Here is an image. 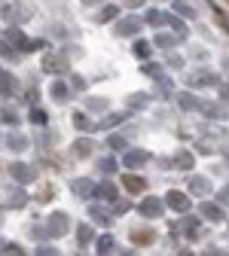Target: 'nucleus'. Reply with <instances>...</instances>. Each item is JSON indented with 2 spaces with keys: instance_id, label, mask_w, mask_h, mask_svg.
<instances>
[{
  "instance_id": "4c0bfd02",
  "label": "nucleus",
  "mask_w": 229,
  "mask_h": 256,
  "mask_svg": "<svg viewBox=\"0 0 229 256\" xmlns=\"http://www.w3.org/2000/svg\"><path fill=\"white\" fill-rule=\"evenodd\" d=\"M171 10H174L177 16H183V18H192V16H195V10H192V6H183V4H174Z\"/></svg>"
},
{
  "instance_id": "0eeeda50",
  "label": "nucleus",
  "mask_w": 229,
  "mask_h": 256,
  "mask_svg": "<svg viewBox=\"0 0 229 256\" xmlns=\"http://www.w3.org/2000/svg\"><path fill=\"white\" fill-rule=\"evenodd\" d=\"M10 174H13V180H16L19 186H25V183H31V180H37V168L28 165V162H13V165H10Z\"/></svg>"
},
{
  "instance_id": "6ab92c4d",
  "label": "nucleus",
  "mask_w": 229,
  "mask_h": 256,
  "mask_svg": "<svg viewBox=\"0 0 229 256\" xmlns=\"http://www.w3.org/2000/svg\"><path fill=\"white\" fill-rule=\"evenodd\" d=\"M125 119H128V113H125V110H119V113H107L101 122H98V128L110 134V128H116V125H119V122H125Z\"/></svg>"
},
{
  "instance_id": "f03ea898",
  "label": "nucleus",
  "mask_w": 229,
  "mask_h": 256,
  "mask_svg": "<svg viewBox=\"0 0 229 256\" xmlns=\"http://www.w3.org/2000/svg\"><path fill=\"white\" fill-rule=\"evenodd\" d=\"M68 68H71V58L68 55H61V52H46L43 55V74L61 76V74H68Z\"/></svg>"
},
{
  "instance_id": "7ed1b4c3",
  "label": "nucleus",
  "mask_w": 229,
  "mask_h": 256,
  "mask_svg": "<svg viewBox=\"0 0 229 256\" xmlns=\"http://www.w3.org/2000/svg\"><path fill=\"white\" fill-rule=\"evenodd\" d=\"M68 229H71V216H68V214H61V210H55V214L49 216V222H46V235H49V238L68 235Z\"/></svg>"
},
{
  "instance_id": "e433bc0d",
  "label": "nucleus",
  "mask_w": 229,
  "mask_h": 256,
  "mask_svg": "<svg viewBox=\"0 0 229 256\" xmlns=\"http://www.w3.org/2000/svg\"><path fill=\"white\" fill-rule=\"evenodd\" d=\"M110 18L119 22V10H116V6H104L101 12H98V22H110Z\"/></svg>"
},
{
  "instance_id": "c756f323",
  "label": "nucleus",
  "mask_w": 229,
  "mask_h": 256,
  "mask_svg": "<svg viewBox=\"0 0 229 256\" xmlns=\"http://www.w3.org/2000/svg\"><path fill=\"white\" fill-rule=\"evenodd\" d=\"M77 238H80V244H83V247H86V244H92V241H98V238H95V229L89 226V222H83V226L77 229Z\"/></svg>"
},
{
  "instance_id": "de8ad7c7",
  "label": "nucleus",
  "mask_w": 229,
  "mask_h": 256,
  "mask_svg": "<svg viewBox=\"0 0 229 256\" xmlns=\"http://www.w3.org/2000/svg\"><path fill=\"white\" fill-rule=\"evenodd\" d=\"M71 86H74L77 92H83V88H86V80H83V76H77V74H71Z\"/></svg>"
},
{
  "instance_id": "ea45409f",
  "label": "nucleus",
  "mask_w": 229,
  "mask_h": 256,
  "mask_svg": "<svg viewBox=\"0 0 229 256\" xmlns=\"http://www.w3.org/2000/svg\"><path fill=\"white\" fill-rule=\"evenodd\" d=\"M4 256H25V253L19 250V244H13V241H4Z\"/></svg>"
},
{
  "instance_id": "393cba45",
  "label": "nucleus",
  "mask_w": 229,
  "mask_h": 256,
  "mask_svg": "<svg viewBox=\"0 0 229 256\" xmlns=\"http://www.w3.org/2000/svg\"><path fill=\"white\" fill-rule=\"evenodd\" d=\"M68 92H71V88H68V82H64V80H55V82L49 86V94H52V98H55L58 104H61L64 98H68Z\"/></svg>"
},
{
  "instance_id": "473e14b6",
  "label": "nucleus",
  "mask_w": 229,
  "mask_h": 256,
  "mask_svg": "<svg viewBox=\"0 0 229 256\" xmlns=\"http://www.w3.org/2000/svg\"><path fill=\"white\" fill-rule=\"evenodd\" d=\"M86 110H92V113H104V110H107V101H104V98H86Z\"/></svg>"
},
{
  "instance_id": "ddd939ff",
  "label": "nucleus",
  "mask_w": 229,
  "mask_h": 256,
  "mask_svg": "<svg viewBox=\"0 0 229 256\" xmlns=\"http://www.w3.org/2000/svg\"><path fill=\"white\" fill-rule=\"evenodd\" d=\"M98 198L107 202V204H116V202H119V189H116V183H110V180L98 183Z\"/></svg>"
},
{
  "instance_id": "3c124183",
  "label": "nucleus",
  "mask_w": 229,
  "mask_h": 256,
  "mask_svg": "<svg viewBox=\"0 0 229 256\" xmlns=\"http://www.w3.org/2000/svg\"><path fill=\"white\" fill-rule=\"evenodd\" d=\"M220 98L229 104V82H223V86H220Z\"/></svg>"
},
{
  "instance_id": "2eb2a0df",
  "label": "nucleus",
  "mask_w": 229,
  "mask_h": 256,
  "mask_svg": "<svg viewBox=\"0 0 229 256\" xmlns=\"http://www.w3.org/2000/svg\"><path fill=\"white\" fill-rule=\"evenodd\" d=\"M177 107H180V110H186V113H189V110H205V104L195 98L192 92H180V94H177Z\"/></svg>"
},
{
  "instance_id": "1a4fd4ad",
  "label": "nucleus",
  "mask_w": 229,
  "mask_h": 256,
  "mask_svg": "<svg viewBox=\"0 0 229 256\" xmlns=\"http://www.w3.org/2000/svg\"><path fill=\"white\" fill-rule=\"evenodd\" d=\"M165 204L171 210H177V214H186L189 210V196H186V192H180V189H171L168 196H165Z\"/></svg>"
},
{
  "instance_id": "49530a36",
  "label": "nucleus",
  "mask_w": 229,
  "mask_h": 256,
  "mask_svg": "<svg viewBox=\"0 0 229 256\" xmlns=\"http://www.w3.org/2000/svg\"><path fill=\"white\" fill-rule=\"evenodd\" d=\"M217 204H229V183L217 192Z\"/></svg>"
},
{
  "instance_id": "6e6552de",
  "label": "nucleus",
  "mask_w": 229,
  "mask_h": 256,
  "mask_svg": "<svg viewBox=\"0 0 229 256\" xmlns=\"http://www.w3.org/2000/svg\"><path fill=\"white\" fill-rule=\"evenodd\" d=\"M199 214H202V220H208V222H226V210H223V204H217V202H202V204H199Z\"/></svg>"
},
{
  "instance_id": "2f4dec72",
  "label": "nucleus",
  "mask_w": 229,
  "mask_h": 256,
  "mask_svg": "<svg viewBox=\"0 0 229 256\" xmlns=\"http://www.w3.org/2000/svg\"><path fill=\"white\" fill-rule=\"evenodd\" d=\"M141 74L144 76H153V80H165V76H162V68H159V64H153V61L141 64Z\"/></svg>"
},
{
  "instance_id": "a211bd4d",
  "label": "nucleus",
  "mask_w": 229,
  "mask_h": 256,
  "mask_svg": "<svg viewBox=\"0 0 229 256\" xmlns=\"http://www.w3.org/2000/svg\"><path fill=\"white\" fill-rule=\"evenodd\" d=\"M89 216L98 222V226H110V220H113V214L107 208H101V204H89Z\"/></svg>"
},
{
  "instance_id": "a19ab883",
  "label": "nucleus",
  "mask_w": 229,
  "mask_h": 256,
  "mask_svg": "<svg viewBox=\"0 0 229 256\" xmlns=\"http://www.w3.org/2000/svg\"><path fill=\"white\" fill-rule=\"evenodd\" d=\"M132 241H135V244H144V241H153V232H147V229H144V232H132Z\"/></svg>"
},
{
  "instance_id": "b1692460",
  "label": "nucleus",
  "mask_w": 229,
  "mask_h": 256,
  "mask_svg": "<svg viewBox=\"0 0 229 256\" xmlns=\"http://www.w3.org/2000/svg\"><path fill=\"white\" fill-rule=\"evenodd\" d=\"M153 46H159V49H174L177 46V37L174 34H165V30H159V34L153 37Z\"/></svg>"
},
{
  "instance_id": "39448f33",
  "label": "nucleus",
  "mask_w": 229,
  "mask_h": 256,
  "mask_svg": "<svg viewBox=\"0 0 229 256\" xmlns=\"http://www.w3.org/2000/svg\"><path fill=\"white\" fill-rule=\"evenodd\" d=\"M71 192L77 198H98V183L95 180H89V177H77V180H71Z\"/></svg>"
},
{
  "instance_id": "9b49d317",
  "label": "nucleus",
  "mask_w": 229,
  "mask_h": 256,
  "mask_svg": "<svg viewBox=\"0 0 229 256\" xmlns=\"http://www.w3.org/2000/svg\"><path fill=\"white\" fill-rule=\"evenodd\" d=\"M4 204H7V208H25V204H28L25 189H22V186H10V189L4 192Z\"/></svg>"
},
{
  "instance_id": "a18cd8bd",
  "label": "nucleus",
  "mask_w": 229,
  "mask_h": 256,
  "mask_svg": "<svg viewBox=\"0 0 229 256\" xmlns=\"http://www.w3.org/2000/svg\"><path fill=\"white\" fill-rule=\"evenodd\" d=\"M37 101H40V88H28V104L37 107Z\"/></svg>"
},
{
  "instance_id": "f257e3e1",
  "label": "nucleus",
  "mask_w": 229,
  "mask_h": 256,
  "mask_svg": "<svg viewBox=\"0 0 229 256\" xmlns=\"http://www.w3.org/2000/svg\"><path fill=\"white\" fill-rule=\"evenodd\" d=\"M4 43H10V46H13V49L19 52V55H25V52H31V49H37V46H43V43H37V40H28V37L22 34V28H16V24H13V28L7 30V37H4Z\"/></svg>"
},
{
  "instance_id": "f3484780",
  "label": "nucleus",
  "mask_w": 229,
  "mask_h": 256,
  "mask_svg": "<svg viewBox=\"0 0 229 256\" xmlns=\"http://www.w3.org/2000/svg\"><path fill=\"white\" fill-rule=\"evenodd\" d=\"M132 55H135L141 64H147V61H150V55H153V43H150V40H135Z\"/></svg>"
},
{
  "instance_id": "a878e982",
  "label": "nucleus",
  "mask_w": 229,
  "mask_h": 256,
  "mask_svg": "<svg viewBox=\"0 0 229 256\" xmlns=\"http://www.w3.org/2000/svg\"><path fill=\"white\" fill-rule=\"evenodd\" d=\"M92 150H95V144H92L89 138H80V140L74 144V156H77V158H86V156H92Z\"/></svg>"
},
{
  "instance_id": "7c9ffc66",
  "label": "nucleus",
  "mask_w": 229,
  "mask_h": 256,
  "mask_svg": "<svg viewBox=\"0 0 229 256\" xmlns=\"http://www.w3.org/2000/svg\"><path fill=\"white\" fill-rule=\"evenodd\" d=\"M0 86H4V98H10V94L16 92V80H13V74H10V70L0 74Z\"/></svg>"
},
{
  "instance_id": "5701e85b",
  "label": "nucleus",
  "mask_w": 229,
  "mask_h": 256,
  "mask_svg": "<svg viewBox=\"0 0 229 256\" xmlns=\"http://www.w3.org/2000/svg\"><path fill=\"white\" fill-rule=\"evenodd\" d=\"M116 158L113 156H101V158H98V174H104V177H110V174H116Z\"/></svg>"
},
{
  "instance_id": "20e7f679",
  "label": "nucleus",
  "mask_w": 229,
  "mask_h": 256,
  "mask_svg": "<svg viewBox=\"0 0 229 256\" xmlns=\"http://www.w3.org/2000/svg\"><path fill=\"white\" fill-rule=\"evenodd\" d=\"M168 204L165 202H162L159 196H150V198H144L141 204H138V214L144 216V220H159L162 216V210H165Z\"/></svg>"
},
{
  "instance_id": "603ef678",
  "label": "nucleus",
  "mask_w": 229,
  "mask_h": 256,
  "mask_svg": "<svg viewBox=\"0 0 229 256\" xmlns=\"http://www.w3.org/2000/svg\"><path fill=\"white\" fill-rule=\"evenodd\" d=\"M128 210V202H116V214H125Z\"/></svg>"
},
{
  "instance_id": "cd10ccee",
  "label": "nucleus",
  "mask_w": 229,
  "mask_h": 256,
  "mask_svg": "<svg viewBox=\"0 0 229 256\" xmlns=\"http://www.w3.org/2000/svg\"><path fill=\"white\" fill-rule=\"evenodd\" d=\"M74 128H77V132H92V128H98V125H92V119L83 110H77L74 113Z\"/></svg>"
},
{
  "instance_id": "58836bf2",
  "label": "nucleus",
  "mask_w": 229,
  "mask_h": 256,
  "mask_svg": "<svg viewBox=\"0 0 229 256\" xmlns=\"http://www.w3.org/2000/svg\"><path fill=\"white\" fill-rule=\"evenodd\" d=\"M4 125H10V128H16V125H19V116H16L10 107H4Z\"/></svg>"
},
{
  "instance_id": "79ce46f5",
  "label": "nucleus",
  "mask_w": 229,
  "mask_h": 256,
  "mask_svg": "<svg viewBox=\"0 0 229 256\" xmlns=\"http://www.w3.org/2000/svg\"><path fill=\"white\" fill-rule=\"evenodd\" d=\"M0 52H4V58H7V61H16V58H19V52H16L10 43H4V46H0Z\"/></svg>"
},
{
  "instance_id": "aec40b11",
  "label": "nucleus",
  "mask_w": 229,
  "mask_h": 256,
  "mask_svg": "<svg viewBox=\"0 0 229 256\" xmlns=\"http://www.w3.org/2000/svg\"><path fill=\"white\" fill-rule=\"evenodd\" d=\"M107 150H113V152H128L132 146H128V138L125 134H107Z\"/></svg>"
},
{
  "instance_id": "8fccbe9b",
  "label": "nucleus",
  "mask_w": 229,
  "mask_h": 256,
  "mask_svg": "<svg viewBox=\"0 0 229 256\" xmlns=\"http://www.w3.org/2000/svg\"><path fill=\"white\" fill-rule=\"evenodd\" d=\"M168 68H183V61H180V55H171V58H168Z\"/></svg>"
},
{
  "instance_id": "4468645a",
  "label": "nucleus",
  "mask_w": 229,
  "mask_h": 256,
  "mask_svg": "<svg viewBox=\"0 0 229 256\" xmlns=\"http://www.w3.org/2000/svg\"><path fill=\"white\" fill-rule=\"evenodd\" d=\"M186 82H189V86H223L211 70H195L192 76H186Z\"/></svg>"
},
{
  "instance_id": "bb28decb",
  "label": "nucleus",
  "mask_w": 229,
  "mask_h": 256,
  "mask_svg": "<svg viewBox=\"0 0 229 256\" xmlns=\"http://www.w3.org/2000/svg\"><path fill=\"white\" fill-rule=\"evenodd\" d=\"M165 24H168V28H174V37H177V40H186V34H189V30H186V24H183L180 18H174V16H165Z\"/></svg>"
},
{
  "instance_id": "f8f14e48",
  "label": "nucleus",
  "mask_w": 229,
  "mask_h": 256,
  "mask_svg": "<svg viewBox=\"0 0 229 256\" xmlns=\"http://www.w3.org/2000/svg\"><path fill=\"white\" fill-rule=\"evenodd\" d=\"M189 192H192V196H199V198H205V202H208V192H211V180H208V177H202V174L189 177Z\"/></svg>"
},
{
  "instance_id": "412c9836",
  "label": "nucleus",
  "mask_w": 229,
  "mask_h": 256,
  "mask_svg": "<svg viewBox=\"0 0 229 256\" xmlns=\"http://www.w3.org/2000/svg\"><path fill=\"white\" fill-rule=\"evenodd\" d=\"M95 247H98V256H110L116 250V241H113V235H98Z\"/></svg>"
},
{
  "instance_id": "c03bdc74",
  "label": "nucleus",
  "mask_w": 229,
  "mask_h": 256,
  "mask_svg": "<svg viewBox=\"0 0 229 256\" xmlns=\"http://www.w3.org/2000/svg\"><path fill=\"white\" fill-rule=\"evenodd\" d=\"M34 256H58V250H55V247H49V244H40Z\"/></svg>"
},
{
  "instance_id": "4be33fe9",
  "label": "nucleus",
  "mask_w": 229,
  "mask_h": 256,
  "mask_svg": "<svg viewBox=\"0 0 229 256\" xmlns=\"http://www.w3.org/2000/svg\"><path fill=\"white\" fill-rule=\"evenodd\" d=\"M122 183H125V189H128V192H144V189H147V180H144V177H138V174H125V177H122Z\"/></svg>"
},
{
  "instance_id": "f704fd0d",
  "label": "nucleus",
  "mask_w": 229,
  "mask_h": 256,
  "mask_svg": "<svg viewBox=\"0 0 229 256\" xmlns=\"http://www.w3.org/2000/svg\"><path fill=\"white\" fill-rule=\"evenodd\" d=\"M192 165H195L192 152H186V150H183V152L177 156V168H183V171H192Z\"/></svg>"
},
{
  "instance_id": "72a5a7b5",
  "label": "nucleus",
  "mask_w": 229,
  "mask_h": 256,
  "mask_svg": "<svg viewBox=\"0 0 229 256\" xmlns=\"http://www.w3.org/2000/svg\"><path fill=\"white\" fill-rule=\"evenodd\" d=\"M144 22H147V24H165V12H159V10H147V12H144Z\"/></svg>"
},
{
  "instance_id": "9d476101",
  "label": "nucleus",
  "mask_w": 229,
  "mask_h": 256,
  "mask_svg": "<svg viewBox=\"0 0 229 256\" xmlns=\"http://www.w3.org/2000/svg\"><path fill=\"white\" fill-rule=\"evenodd\" d=\"M147 162H150V152H147V150H128V152L122 156V165L132 168V171L141 168V165H147Z\"/></svg>"
},
{
  "instance_id": "37998d69",
  "label": "nucleus",
  "mask_w": 229,
  "mask_h": 256,
  "mask_svg": "<svg viewBox=\"0 0 229 256\" xmlns=\"http://www.w3.org/2000/svg\"><path fill=\"white\" fill-rule=\"evenodd\" d=\"M202 113H208V116H214V119H223V116H226V110H223V107H208V104H205V110H202Z\"/></svg>"
},
{
  "instance_id": "c9c22d12",
  "label": "nucleus",
  "mask_w": 229,
  "mask_h": 256,
  "mask_svg": "<svg viewBox=\"0 0 229 256\" xmlns=\"http://www.w3.org/2000/svg\"><path fill=\"white\" fill-rule=\"evenodd\" d=\"M31 122H34V125H46V122H49L46 110H40V107H31Z\"/></svg>"
},
{
  "instance_id": "423d86ee",
  "label": "nucleus",
  "mask_w": 229,
  "mask_h": 256,
  "mask_svg": "<svg viewBox=\"0 0 229 256\" xmlns=\"http://www.w3.org/2000/svg\"><path fill=\"white\" fill-rule=\"evenodd\" d=\"M113 34L116 37H138L141 34V18L138 16H122L113 28Z\"/></svg>"
},
{
  "instance_id": "c85d7f7f",
  "label": "nucleus",
  "mask_w": 229,
  "mask_h": 256,
  "mask_svg": "<svg viewBox=\"0 0 229 256\" xmlns=\"http://www.w3.org/2000/svg\"><path fill=\"white\" fill-rule=\"evenodd\" d=\"M147 104H150V94L147 92H135L132 98H128V107H132V110H144Z\"/></svg>"
},
{
  "instance_id": "dca6fc26",
  "label": "nucleus",
  "mask_w": 229,
  "mask_h": 256,
  "mask_svg": "<svg viewBox=\"0 0 229 256\" xmlns=\"http://www.w3.org/2000/svg\"><path fill=\"white\" fill-rule=\"evenodd\" d=\"M4 146H7V150H13V152H22V150H28V138H25V134H19V132H7Z\"/></svg>"
},
{
  "instance_id": "09e8293b",
  "label": "nucleus",
  "mask_w": 229,
  "mask_h": 256,
  "mask_svg": "<svg viewBox=\"0 0 229 256\" xmlns=\"http://www.w3.org/2000/svg\"><path fill=\"white\" fill-rule=\"evenodd\" d=\"M52 34H55V37H61V40H64V37H68V30H64V28H61V24H52Z\"/></svg>"
}]
</instances>
